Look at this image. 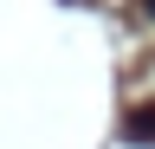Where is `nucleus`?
I'll list each match as a JSON object with an SVG mask.
<instances>
[{
	"label": "nucleus",
	"instance_id": "nucleus-1",
	"mask_svg": "<svg viewBox=\"0 0 155 149\" xmlns=\"http://www.w3.org/2000/svg\"><path fill=\"white\" fill-rule=\"evenodd\" d=\"M123 143H155V110H129L123 117Z\"/></svg>",
	"mask_w": 155,
	"mask_h": 149
},
{
	"label": "nucleus",
	"instance_id": "nucleus-2",
	"mask_svg": "<svg viewBox=\"0 0 155 149\" xmlns=\"http://www.w3.org/2000/svg\"><path fill=\"white\" fill-rule=\"evenodd\" d=\"M142 20H155V0H142Z\"/></svg>",
	"mask_w": 155,
	"mask_h": 149
}]
</instances>
